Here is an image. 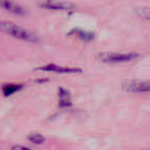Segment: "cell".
I'll use <instances>...</instances> for the list:
<instances>
[{"label": "cell", "instance_id": "7", "mask_svg": "<svg viewBox=\"0 0 150 150\" xmlns=\"http://www.w3.org/2000/svg\"><path fill=\"white\" fill-rule=\"evenodd\" d=\"M58 95H59V107L60 108H70L72 106L71 94L67 88L60 86L58 88Z\"/></svg>", "mask_w": 150, "mask_h": 150}, {"label": "cell", "instance_id": "2", "mask_svg": "<svg viewBox=\"0 0 150 150\" xmlns=\"http://www.w3.org/2000/svg\"><path fill=\"white\" fill-rule=\"evenodd\" d=\"M139 57L137 52H100L97 54L99 61L106 64H118V63H127L135 60Z\"/></svg>", "mask_w": 150, "mask_h": 150}, {"label": "cell", "instance_id": "11", "mask_svg": "<svg viewBox=\"0 0 150 150\" xmlns=\"http://www.w3.org/2000/svg\"><path fill=\"white\" fill-rule=\"evenodd\" d=\"M137 15L143 19H149V8L148 7H139L137 11Z\"/></svg>", "mask_w": 150, "mask_h": 150}, {"label": "cell", "instance_id": "9", "mask_svg": "<svg viewBox=\"0 0 150 150\" xmlns=\"http://www.w3.org/2000/svg\"><path fill=\"white\" fill-rule=\"evenodd\" d=\"M77 35L78 37L80 38L81 40L83 41H92L93 39L95 38V34L93 32H90V31H84V30H81V29H73L70 31L69 35Z\"/></svg>", "mask_w": 150, "mask_h": 150}, {"label": "cell", "instance_id": "4", "mask_svg": "<svg viewBox=\"0 0 150 150\" xmlns=\"http://www.w3.org/2000/svg\"><path fill=\"white\" fill-rule=\"evenodd\" d=\"M38 6L50 11H71L75 8V5L73 3L59 1V0H42L38 2Z\"/></svg>", "mask_w": 150, "mask_h": 150}, {"label": "cell", "instance_id": "1", "mask_svg": "<svg viewBox=\"0 0 150 150\" xmlns=\"http://www.w3.org/2000/svg\"><path fill=\"white\" fill-rule=\"evenodd\" d=\"M0 32L26 42L35 43V42L39 41V36L34 31L20 27V26L16 25L15 23H11L8 21L0 22Z\"/></svg>", "mask_w": 150, "mask_h": 150}, {"label": "cell", "instance_id": "6", "mask_svg": "<svg viewBox=\"0 0 150 150\" xmlns=\"http://www.w3.org/2000/svg\"><path fill=\"white\" fill-rule=\"evenodd\" d=\"M39 70L48 71V72L61 73V74H73V73H82V69L72 68V67H63L57 64H47L39 67Z\"/></svg>", "mask_w": 150, "mask_h": 150}, {"label": "cell", "instance_id": "8", "mask_svg": "<svg viewBox=\"0 0 150 150\" xmlns=\"http://www.w3.org/2000/svg\"><path fill=\"white\" fill-rule=\"evenodd\" d=\"M23 88V84H16V83H5L1 86V90L4 95V97H9L15 93L19 92Z\"/></svg>", "mask_w": 150, "mask_h": 150}, {"label": "cell", "instance_id": "10", "mask_svg": "<svg viewBox=\"0 0 150 150\" xmlns=\"http://www.w3.org/2000/svg\"><path fill=\"white\" fill-rule=\"evenodd\" d=\"M29 141L33 144H37V145H41V144L44 143L45 141V138L44 136H42L40 133H31L28 137Z\"/></svg>", "mask_w": 150, "mask_h": 150}, {"label": "cell", "instance_id": "12", "mask_svg": "<svg viewBox=\"0 0 150 150\" xmlns=\"http://www.w3.org/2000/svg\"><path fill=\"white\" fill-rule=\"evenodd\" d=\"M11 150H32L28 147H25V146H21V145H16L11 148Z\"/></svg>", "mask_w": 150, "mask_h": 150}, {"label": "cell", "instance_id": "5", "mask_svg": "<svg viewBox=\"0 0 150 150\" xmlns=\"http://www.w3.org/2000/svg\"><path fill=\"white\" fill-rule=\"evenodd\" d=\"M0 8L17 16H25L28 13L25 9V7L13 1V0H0Z\"/></svg>", "mask_w": 150, "mask_h": 150}, {"label": "cell", "instance_id": "3", "mask_svg": "<svg viewBox=\"0 0 150 150\" xmlns=\"http://www.w3.org/2000/svg\"><path fill=\"white\" fill-rule=\"evenodd\" d=\"M122 88L129 93H147L150 90L149 82L146 80H125L122 82Z\"/></svg>", "mask_w": 150, "mask_h": 150}]
</instances>
